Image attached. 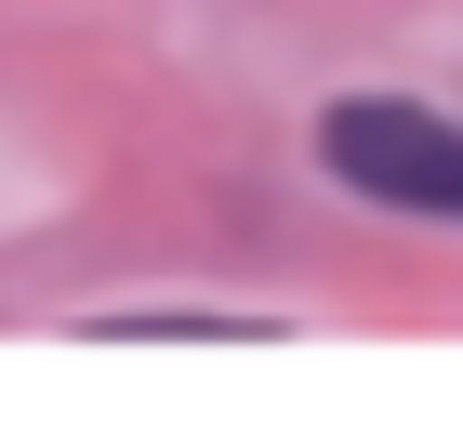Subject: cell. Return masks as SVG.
I'll return each mask as SVG.
<instances>
[{
    "label": "cell",
    "mask_w": 463,
    "mask_h": 436,
    "mask_svg": "<svg viewBox=\"0 0 463 436\" xmlns=\"http://www.w3.org/2000/svg\"><path fill=\"white\" fill-rule=\"evenodd\" d=\"M318 159L357 185V199H384V212L463 225V119L411 107V93H345V107L318 119Z\"/></svg>",
    "instance_id": "cell-1"
}]
</instances>
